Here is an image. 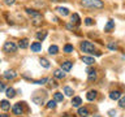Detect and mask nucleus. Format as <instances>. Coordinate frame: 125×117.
Returning <instances> with one entry per match:
<instances>
[{"label":"nucleus","instance_id":"obj_1","mask_svg":"<svg viewBox=\"0 0 125 117\" xmlns=\"http://www.w3.org/2000/svg\"><path fill=\"white\" fill-rule=\"evenodd\" d=\"M81 4H82V7L93 8V9H100V8L104 7V4L102 0H82Z\"/></svg>","mask_w":125,"mask_h":117},{"label":"nucleus","instance_id":"obj_2","mask_svg":"<svg viewBox=\"0 0 125 117\" xmlns=\"http://www.w3.org/2000/svg\"><path fill=\"white\" fill-rule=\"evenodd\" d=\"M31 99H33V101L35 104L42 105V104H44V101L47 99V92L46 91H35Z\"/></svg>","mask_w":125,"mask_h":117},{"label":"nucleus","instance_id":"obj_3","mask_svg":"<svg viewBox=\"0 0 125 117\" xmlns=\"http://www.w3.org/2000/svg\"><path fill=\"white\" fill-rule=\"evenodd\" d=\"M81 51L82 52H86V53H94L95 52V46L93 44V43H90L87 40H83L81 43Z\"/></svg>","mask_w":125,"mask_h":117},{"label":"nucleus","instance_id":"obj_4","mask_svg":"<svg viewBox=\"0 0 125 117\" xmlns=\"http://www.w3.org/2000/svg\"><path fill=\"white\" fill-rule=\"evenodd\" d=\"M4 52H16L17 51V44L14 42H5L4 43V47H3Z\"/></svg>","mask_w":125,"mask_h":117},{"label":"nucleus","instance_id":"obj_5","mask_svg":"<svg viewBox=\"0 0 125 117\" xmlns=\"http://www.w3.org/2000/svg\"><path fill=\"white\" fill-rule=\"evenodd\" d=\"M12 112H13L16 116H21L22 115V105H21V103L14 104L13 107H12Z\"/></svg>","mask_w":125,"mask_h":117},{"label":"nucleus","instance_id":"obj_6","mask_svg":"<svg viewBox=\"0 0 125 117\" xmlns=\"http://www.w3.org/2000/svg\"><path fill=\"white\" fill-rule=\"evenodd\" d=\"M26 13L27 14H30L33 18H38V17H42V13L41 12H37V10H34V9H30V8H26Z\"/></svg>","mask_w":125,"mask_h":117},{"label":"nucleus","instance_id":"obj_7","mask_svg":"<svg viewBox=\"0 0 125 117\" xmlns=\"http://www.w3.org/2000/svg\"><path fill=\"white\" fill-rule=\"evenodd\" d=\"M72 65H73L72 61H64V62H61V70H62V72H69V70L72 69Z\"/></svg>","mask_w":125,"mask_h":117},{"label":"nucleus","instance_id":"obj_8","mask_svg":"<svg viewBox=\"0 0 125 117\" xmlns=\"http://www.w3.org/2000/svg\"><path fill=\"white\" fill-rule=\"evenodd\" d=\"M16 76H17V73H16L14 70H7V72L4 73V78H5V79H14Z\"/></svg>","mask_w":125,"mask_h":117},{"label":"nucleus","instance_id":"obj_9","mask_svg":"<svg viewBox=\"0 0 125 117\" xmlns=\"http://www.w3.org/2000/svg\"><path fill=\"white\" fill-rule=\"evenodd\" d=\"M121 95H123V94H121V91H119V90H115V91L109 92V98H111L112 100H119V98Z\"/></svg>","mask_w":125,"mask_h":117},{"label":"nucleus","instance_id":"obj_10","mask_svg":"<svg viewBox=\"0 0 125 117\" xmlns=\"http://www.w3.org/2000/svg\"><path fill=\"white\" fill-rule=\"evenodd\" d=\"M113 29H115V21H113V20H109V21L107 22V25L104 26V31L109 33V31H112Z\"/></svg>","mask_w":125,"mask_h":117},{"label":"nucleus","instance_id":"obj_11","mask_svg":"<svg viewBox=\"0 0 125 117\" xmlns=\"http://www.w3.org/2000/svg\"><path fill=\"white\" fill-rule=\"evenodd\" d=\"M0 108L3 109V111H9L10 109V104L8 100H1L0 101Z\"/></svg>","mask_w":125,"mask_h":117},{"label":"nucleus","instance_id":"obj_12","mask_svg":"<svg viewBox=\"0 0 125 117\" xmlns=\"http://www.w3.org/2000/svg\"><path fill=\"white\" fill-rule=\"evenodd\" d=\"M96 91H94V90H91V91H89L87 94H86V99L90 100V101H93V100H95V98H96Z\"/></svg>","mask_w":125,"mask_h":117},{"label":"nucleus","instance_id":"obj_13","mask_svg":"<svg viewBox=\"0 0 125 117\" xmlns=\"http://www.w3.org/2000/svg\"><path fill=\"white\" fill-rule=\"evenodd\" d=\"M87 76H89V81H95L96 79V72L93 69H87Z\"/></svg>","mask_w":125,"mask_h":117},{"label":"nucleus","instance_id":"obj_14","mask_svg":"<svg viewBox=\"0 0 125 117\" xmlns=\"http://www.w3.org/2000/svg\"><path fill=\"white\" fill-rule=\"evenodd\" d=\"M81 104H82V99L80 96H74L72 99V105L73 107H80Z\"/></svg>","mask_w":125,"mask_h":117},{"label":"nucleus","instance_id":"obj_15","mask_svg":"<svg viewBox=\"0 0 125 117\" xmlns=\"http://www.w3.org/2000/svg\"><path fill=\"white\" fill-rule=\"evenodd\" d=\"M18 47H20V48H22V49L27 48V47H29V40H27L26 38L21 39V40H20V43H18Z\"/></svg>","mask_w":125,"mask_h":117},{"label":"nucleus","instance_id":"obj_16","mask_svg":"<svg viewBox=\"0 0 125 117\" xmlns=\"http://www.w3.org/2000/svg\"><path fill=\"white\" fill-rule=\"evenodd\" d=\"M41 49H42V44L39 42H35L31 44V51H33V52H39Z\"/></svg>","mask_w":125,"mask_h":117},{"label":"nucleus","instance_id":"obj_17","mask_svg":"<svg viewBox=\"0 0 125 117\" xmlns=\"http://www.w3.org/2000/svg\"><path fill=\"white\" fill-rule=\"evenodd\" d=\"M53 76H55V78H59V79H62V78L65 77V73L62 72L61 69H57V70H55V72H53Z\"/></svg>","mask_w":125,"mask_h":117},{"label":"nucleus","instance_id":"obj_18","mask_svg":"<svg viewBox=\"0 0 125 117\" xmlns=\"http://www.w3.org/2000/svg\"><path fill=\"white\" fill-rule=\"evenodd\" d=\"M78 115H80L81 117H87L89 116V109L82 107V108H78Z\"/></svg>","mask_w":125,"mask_h":117},{"label":"nucleus","instance_id":"obj_19","mask_svg":"<svg viewBox=\"0 0 125 117\" xmlns=\"http://www.w3.org/2000/svg\"><path fill=\"white\" fill-rule=\"evenodd\" d=\"M56 10H57L61 16H68V14H69V9H68V8H64V7H57Z\"/></svg>","mask_w":125,"mask_h":117},{"label":"nucleus","instance_id":"obj_20","mask_svg":"<svg viewBox=\"0 0 125 117\" xmlns=\"http://www.w3.org/2000/svg\"><path fill=\"white\" fill-rule=\"evenodd\" d=\"M82 61H83L86 65H93L94 62H95V60H94L93 57H89V56H82Z\"/></svg>","mask_w":125,"mask_h":117},{"label":"nucleus","instance_id":"obj_21","mask_svg":"<svg viewBox=\"0 0 125 117\" xmlns=\"http://www.w3.org/2000/svg\"><path fill=\"white\" fill-rule=\"evenodd\" d=\"M53 100L56 101V103H60V101L64 100V96H62L61 92H55L53 94Z\"/></svg>","mask_w":125,"mask_h":117},{"label":"nucleus","instance_id":"obj_22","mask_svg":"<svg viewBox=\"0 0 125 117\" xmlns=\"http://www.w3.org/2000/svg\"><path fill=\"white\" fill-rule=\"evenodd\" d=\"M5 92H7V96H8V98H10V99L16 96V90H14V88H12V87L5 88Z\"/></svg>","mask_w":125,"mask_h":117},{"label":"nucleus","instance_id":"obj_23","mask_svg":"<svg viewBox=\"0 0 125 117\" xmlns=\"http://www.w3.org/2000/svg\"><path fill=\"white\" fill-rule=\"evenodd\" d=\"M46 37H47V31L46 30H42V31H39V33H37L38 40H44Z\"/></svg>","mask_w":125,"mask_h":117},{"label":"nucleus","instance_id":"obj_24","mask_svg":"<svg viewBox=\"0 0 125 117\" xmlns=\"http://www.w3.org/2000/svg\"><path fill=\"white\" fill-rule=\"evenodd\" d=\"M81 20H80V16H78L77 13H73L72 14V23H74V25H80Z\"/></svg>","mask_w":125,"mask_h":117},{"label":"nucleus","instance_id":"obj_25","mask_svg":"<svg viewBox=\"0 0 125 117\" xmlns=\"http://www.w3.org/2000/svg\"><path fill=\"white\" fill-rule=\"evenodd\" d=\"M57 52H59V47L55 46V44H52V46L48 48V53H50V55H56Z\"/></svg>","mask_w":125,"mask_h":117},{"label":"nucleus","instance_id":"obj_26","mask_svg":"<svg viewBox=\"0 0 125 117\" xmlns=\"http://www.w3.org/2000/svg\"><path fill=\"white\" fill-rule=\"evenodd\" d=\"M39 62H41V65L43 66V68H46V69H48L50 68V61L47 60V58H41V60H39Z\"/></svg>","mask_w":125,"mask_h":117},{"label":"nucleus","instance_id":"obj_27","mask_svg":"<svg viewBox=\"0 0 125 117\" xmlns=\"http://www.w3.org/2000/svg\"><path fill=\"white\" fill-rule=\"evenodd\" d=\"M64 94L66 96H73V90L69 87V86H65L64 87Z\"/></svg>","mask_w":125,"mask_h":117},{"label":"nucleus","instance_id":"obj_28","mask_svg":"<svg viewBox=\"0 0 125 117\" xmlns=\"http://www.w3.org/2000/svg\"><path fill=\"white\" fill-rule=\"evenodd\" d=\"M64 52H66V53L73 52V46L72 44H65L64 46Z\"/></svg>","mask_w":125,"mask_h":117},{"label":"nucleus","instance_id":"obj_29","mask_svg":"<svg viewBox=\"0 0 125 117\" xmlns=\"http://www.w3.org/2000/svg\"><path fill=\"white\" fill-rule=\"evenodd\" d=\"M55 107H56V101L55 100H50L48 103H47V108L48 109H53Z\"/></svg>","mask_w":125,"mask_h":117},{"label":"nucleus","instance_id":"obj_30","mask_svg":"<svg viewBox=\"0 0 125 117\" xmlns=\"http://www.w3.org/2000/svg\"><path fill=\"white\" fill-rule=\"evenodd\" d=\"M47 82H48V83H50V86H51V87H57V82L56 81H53V79H51V78H47Z\"/></svg>","mask_w":125,"mask_h":117},{"label":"nucleus","instance_id":"obj_31","mask_svg":"<svg viewBox=\"0 0 125 117\" xmlns=\"http://www.w3.org/2000/svg\"><path fill=\"white\" fill-rule=\"evenodd\" d=\"M119 105H120L121 108H124V107H125V98H124L123 95L119 98Z\"/></svg>","mask_w":125,"mask_h":117},{"label":"nucleus","instance_id":"obj_32","mask_svg":"<svg viewBox=\"0 0 125 117\" xmlns=\"http://www.w3.org/2000/svg\"><path fill=\"white\" fill-rule=\"evenodd\" d=\"M85 23H86L87 26H91V25H94V21H93V18L87 17V18H85Z\"/></svg>","mask_w":125,"mask_h":117},{"label":"nucleus","instance_id":"obj_33","mask_svg":"<svg viewBox=\"0 0 125 117\" xmlns=\"http://www.w3.org/2000/svg\"><path fill=\"white\" fill-rule=\"evenodd\" d=\"M47 82V78H43V79H39V81H33V83L35 85H43V83H46Z\"/></svg>","mask_w":125,"mask_h":117},{"label":"nucleus","instance_id":"obj_34","mask_svg":"<svg viewBox=\"0 0 125 117\" xmlns=\"http://www.w3.org/2000/svg\"><path fill=\"white\" fill-rule=\"evenodd\" d=\"M108 48H109V49H117V46H116V43L111 42V43L108 44Z\"/></svg>","mask_w":125,"mask_h":117},{"label":"nucleus","instance_id":"obj_35","mask_svg":"<svg viewBox=\"0 0 125 117\" xmlns=\"http://www.w3.org/2000/svg\"><path fill=\"white\" fill-rule=\"evenodd\" d=\"M14 1H16V0H4V3H5L7 5H13Z\"/></svg>","mask_w":125,"mask_h":117},{"label":"nucleus","instance_id":"obj_36","mask_svg":"<svg viewBox=\"0 0 125 117\" xmlns=\"http://www.w3.org/2000/svg\"><path fill=\"white\" fill-rule=\"evenodd\" d=\"M108 116H109V117L116 116V111H115V109H111V111H108Z\"/></svg>","mask_w":125,"mask_h":117},{"label":"nucleus","instance_id":"obj_37","mask_svg":"<svg viewBox=\"0 0 125 117\" xmlns=\"http://www.w3.org/2000/svg\"><path fill=\"white\" fill-rule=\"evenodd\" d=\"M5 90V83H3V82H0V92L4 91Z\"/></svg>","mask_w":125,"mask_h":117},{"label":"nucleus","instance_id":"obj_38","mask_svg":"<svg viewBox=\"0 0 125 117\" xmlns=\"http://www.w3.org/2000/svg\"><path fill=\"white\" fill-rule=\"evenodd\" d=\"M0 117H8V115H0Z\"/></svg>","mask_w":125,"mask_h":117},{"label":"nucleus","instance_id":"obj_39","mask_svg":"<svg viewBox=\"0 0 125 117\" xmlns=\"http://www.w3.org/2000/svg\"><path fill=\"white\" fill-rule=\"evenodd\" d=\"M64 117H73V116H69V115H65Z\"/></svg>","mask_w":125,"mask_h":117},{"label":"nucleus","instance_id":"obj_40","mask_svg":"<svg viewBox=\"0 0 125 117\" xmlns=\"http://www.w3.org/2000/svg\"><path fill=\"white\" fill-rule=\"evenodd\" d=\"M94 117H100V116H94Z\"/></svg>","mask_w":125,"mask_h":117}]
</instances>
